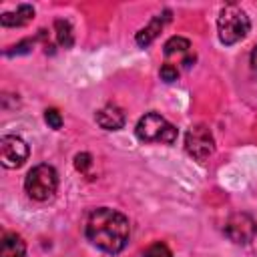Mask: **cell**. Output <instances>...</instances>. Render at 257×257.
Wrapping results in <instances>:
<instances>
[{
	"mask_svg": "<svg viewBox=\"0 0 257 257\" xmlns=\"http://www.w3.org/2000/svg\"><path fill=\"white\" fill-rule=\"evenodd\" d=\"M131 235L128 219L108 207L94 209L86 221V237L88 241L104 253H118L124 249Z\"/></svg>",
	"mask_w": 257,
	"mask_h": 257,
	"instance_id": "obj_1",
	"label": "cell"
},
{
	"mask_svg": "<svg viewBox=\"0 0 257 257\" xmlns=\"http://www.w3.org/2000/svg\"><path fill=\"white\" fill-rule=\"evenodd\" d=\"M251 28L249 16L245 14L243 8H239L237 4H227L217 18V32H219V40L223 44H235L239 40H243L247 36Z\"/></svg>",
	"mask_w": 257,
	"mask_h": 257,
	"instance_id": "obj_2",
	"label": "cell"
},
{
	"mask_svg": "<svg viewBox=\"0 0 257 257\" xmlns=\"http://www.w3.org/2000/svg\"><path fill=\"white\" fill-rule=\"evenodd\" d=\"M56 187H58V175L50 165H36L34 169L28 171L24 181V189L28 197H32L34 201H48L56 193Z\"/></svg>",
	"mask_w": 257,
	"mask_h": 257,
	"instance_id": "obj_3",
	"label": "cell"
},
{
	"mask_svg": "<svg viewBox=\"0 0 257 257\" xmlns=\"http://www.w3.org/2000/svg\"><path fill=\"white\" fill-rule=\"evenodd\" d=\"M137 137L145 143H165L171 145L177 139V128L163 118L157 112H149L145 116H141V120L137 122Z\"/></svg>",
	"mask_w": 257,
	"mask_h": 257,
	"instance_id": "obj_4",
	"label": "cell"
},
{
	"mask_svg": "<svg viewBox=\"0 0 257 257\" xmlns=\"http://www.w3.org/2000/svg\"><path fill=\"white\" fill-rule=\"evenodd\" d=\"M185 149L193 159L205 161L215 151V139L205 124H195L185 135Z\"/></svg>",
	"mask_w": 257,
	"mask_h": 257,
	"instance_id": "obj_5",
	"label": "cell"
},
{
	"mask_svg": "<svg viewBox=\"0 0 257 257\" xmlns=\"http://www.w3.org/2000/svg\"><path fill=\"white\" fill-rule=\"evenodd\" d=\"M223 231L233 243L245 245V243L253 241V237L257 235V221L247 213H233L225 221Z\"/></svg>",
	"mask_w": 257,
	"mask_h": 257,
	"instance_id": "obj_6",
	"label": "cell"
},
{
	"mask_svg": "<svg viewBox=\"0 0 257 257\" xmlns=\"http://www.w3.org/2000/svg\"><path fill=\"white\" fill-rule=\"evenodd\" d=\"M0 159L6 169H18L28 159V145L16 135H4L0 139Z\"/></svg>",
	"mask_w": 257,
	"mask_h": 257,
	"instance_id": "obj_7",
	"label": "cell"
},
{
	"mask_svg": "<svg viewBox=\"0 0 257 257\" xmlns=\"http://www.w3.org/2000/svg\"><path fill=\"white\" fill-rule=\"evenodd\" d=\"M169 14H171L169 10L163 12V14H157L145 28H141V30L137 32V44H139V46H149V44L159 36V32L163 30V26L169 22V18H171Z\"/></svg>",
	"mask_w": 257,
	"mask_h": 257,
	"instance_id": "obj_8",
	"label": "cell"
},
{
	"mask_svg": "<svg viewBox=\"0 0 257 257\" xmlns=\"http://www.w3.org/2000/svg\"><path fill=\"white\" fill-rule=\"evenodd\" d=\"M96 122L106 131H118L124 124V112L116 104H106L96 112Z\"/></svg>",
	"mask_w": 257,
	"mask_h": 257,
	"instance_id": "obj_9",
	"label": "cell"
},
{
	"mask_svg": "<svg viewBox=\"0 0 257 257\" xmlns=\"http://www.w3.org/2000/svg\"><path fill=\"white\" fill-rule=\"evenodd\" d=\"M189 48H191V42L183 36H173L165 42V54L167 56H185L183 58V64L189 68L193 62H195V56L189 54Z\"/></svg>",
	"mask_w": 257,
	"mask_h": 257,
	"instance_id": "obj_10",
	"label": "cell"
},
{
	"mask_svg": "<svg viewBox=\"0 0 257 257\" xmlns=\"http://www.w3.org/2000/svg\"><path fill=\"white\" fill-rule=\"evenodd\" d=\"M34 18V8L28 4H20L16 12H4L0 16L2 26H24Z\"/></svg>",
	"mask_w": 257,
	"mask_h": 257,
	"instance_id": "obj_11",
	"label": "cell"
},
{
	"mask_svg": "<svg viewBox=\"0 0 257 257\" xmlns=\"http://www.w3.org/2000/svg\"><path fill=\"white\" fill-rule=\"evenodd\" d=\"M26 255V245L20 235L16 233H6L2 237V251L0 257H24Z\"/></svg>",
	"mask_w": 257,
	"mask_h": 257,
	"instance_id": "obj_12",
	"label": "cell"
},
{
	"mask_svg": "<svg viewBox=\"0 0 257 257\" xmlns=\"http://www.w3.org/2000/svg\"><path fill=\"white\" fill-rule=\"evenodd\" d=\"M54 30H56V40H58V44H60V46H64V48H70V46H72V42H74L70 22H68V20L58 18V20L54 22Z\"/></svg>",
	"mask_w": 257,
	"mask_h": 257,
	"instance_id": "obj_13",
	"label": "cell"
},
{
	"mask_svg": "<svg viewBox=\"0 0 257 257\" xmlns=\"http://www.w3.org/2000/svg\"><path fill=\"white\" fill-rule=\"evenodd\" d=\"M143 257H171V251L165 243H153L145 249Z\"/></svg>",
	"mask_w": 257,
	"mask_h": 257,
	"instance_id": "obj_14",
	"label": "cell"
},
{
	"mask_svg": "<svg viewBox=\"0 0 257 257\" xmlns=\"http://www.w3.org/2000/svg\"><path fill=\"white\" fill-rule=\"evenodd\" d=\"M44 120H46V124L50 128H60L62 126V116H60V112L56 108H48L44 112Z\"/></svg>",
	"mask_w": 257,
	"mask_h": 257,
	"instance_id": "obj_15",
	"label": "cell"
},
{
	"mask_svg": "<svg viewBox=\"0 0 257 257\" xmlns=\"http://www.w3.org/2000/svg\"><path fill=\"white\" fill-rule=\"evenodd\" d=\"M90 165H92V157H90L88 153H78V155L74 157V167H76L80 173H86Z\"/></svg>",
	"mask_w": 257,
	"mask_h": 257,
	"instance_id": "obj_16",
	"label": "cell"
},
{
	"mask_svg": "<svg viewBox=\"0 0 257 257\" xmlns=\"http://www.w3.org/2000/svg\"><path fill=\"white\" fill-rule=\"evenodd\" d=\"M177 76H179V70H177L175 64H163V68H161V78H163L165 82H173V80H177Z\"/></svg>",
	"mask_w": 257,
	"mask_h": 257,
	"instance_id": "obj_17",
	"label": "cell"
},
{
	"mask_svg": "<svg viewBox=\"0 0 257 257\" xmlns=\"http://www.w3.org/2000/svg\"><path fill=\"white\" fill-rule=\"evenodd\" d=\"M30 44H32L30 40H24V42H20L18 46H12L14 50H8L6 54H20V52H28V48H26V46H30Z\"/></svg>",
	"mask_w": 257,
	"mask_h": 257,
	"instance_id": "obj_18",
	"label": "cell"
},
{
	"mask_svg": "<svg viewBox=\"0 0 257 257\" xmlns=\"http://www.w3.org/2000/svg\"><path fill=\"white\" fill-rule=\"evenodd\" d=\"M251 66L257 70V46L251 50Z\"/></svg>",
	"mask_w": 257,
	"mask_h": 257,
	"instance_id": "obj_19",
	"label": "cell"
}]
</instances>
